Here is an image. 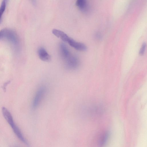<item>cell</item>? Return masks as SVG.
I'll return each instance as SVG.
<instances>
[{
	"mask_svg": "<svg viewBox=\"0 0 147 147\" xmlns=\"http://www.w3.org/2000/svg\"><path fill=\"white\" fill-rule=\"evenodd\" d=\"M67 42L72 47L78 51H85L87 49V47L85 44L77 42L71 38H69Z\"/></svg>",
	"mask_w": 147,
	"mask_h": 147,
	"instance_id": "5b68a950",
	"label": "cell"
},
{
	"mask_svg": "<svg viewBox=\"0 0 147 147\" xmlns=\"http://www.w3.org/2000/svg\"><path fill=\"white\" fill-rule=\"evenodd\" d=\"M59 51L62 59L64 61L71 55L68 48L63 43H61L59 46Z\"/></svg>",
	"mask_w": 147,
	"mask_h": 147,
	"instance_id": "8992f818",
	"label": "cell"
},
{
	"mask_svg": "<svg viewBox=\"0 0 147 147\" xmlns=\"http://www.w3.org/2000/svg\"><path fill=\"white\" fill-rule=\"evenodd\" d=\"M146 47V43L144 42L143 43L139 51V53L140 55H143L144 53Z\"/></svg>",
	"mask_w": 147,
	"mask_h": 147,
	"instance_id": "8fae6325",
	"label": "cell"
},
{
	"mask_svg": "<svg viewBox=\"0 0 147 147\" xmlns=\"http://www.w3.org/2000/svg\"><path fill=\"white\" fill-rule=\"evenodd\" d=\"M2 111L5 119L12 128L13 131L18 138L26 145L29 146L28 143L24 137L20 130L14 122L10 112L4 107L2 108Z\"/></svg>",
	"mask_w": 147,
	"mask_h": 147,
	"instance_id": "6da1fadb",
	"label": "cell"
},
{
	"mask_svg": "<svg viewBox=\"0 0 147 147\" xmlns=\"http://www.w3.org/2000/svg\"><path fill=\"white\" fill-rule=\"evenodd\" d=\"M10 81H9L6 82H5L3 85V89L4 91H5L6 90V86L10 82Z\"/></svg>",
	"mask_w": 147,
	"mask_h": 147,
	"instance_id": "7c38bea8",
	"label": "cell"
},
{
	"mask_svg": "<svg viewBox=\"0 0 147 147\" xmlns=\"http://www.w3.org/2000/svg\"><path fill=\"white\" fill-rule=\"evenodd\" d=\"M7 40L16 46L18 44V40L16 33L11 29L5 28L0 30V40Z\"/></svg>",
	"mask_w": 147,
	"mask_h": 147,
	"instance_id": "7a4b0ae2",
	"label": "cell"
},
{
	"mask_svg": "<svg viewBox=\"0 0 147 147\" xmlns=\"http://www.w3.org/2000/svg\"><path fill=\"white\" fill-rule=\"evenodd\" d=\"M76 5L80 10L83 12H86L88 9V4L86 0H78L76 2Z\"/></svg>",
	"mask_w": 147,
	"mask_h": 147,
	"instance_id": "ba28073f",
	"label": "cell"
},
{
	"mask_svg": "<svg viewBox=\"0 0 147 147\" xmlns=\"http://www.w3.org/2000/svg\"><path fill=\"white\" fill-rule=\"evenodd\" d=\"M7 1L3 0L1 4L0 7V21L6 7Z\"/></svg>",
	"mask_w": 147,
	"mask_h": 147,
	"instance_id": "30bf717a",
	"label": "cell"
},
{
	"mask_svg": "<svg viewBox=\"0 0 147 147\" xmlns=\"http://www.w3.org/2000/svg\"><path fill=\"white\" fill-rule=\"evenodd\" d=\"M37 53L38 57L42 61L48 62L51 60V56L44 48L39 47Z\"/></svg>",
	"mask_w": 147,
	"mask_h": 147,
	"instance_id": "52a82bcc",
	"label": "cell"
},
{
	"mask_svg": "<svg viewBox=\"0 0 147 147\" xmlns=\"http://www.w3.org/2000/svg\"><path fill=\"white\" fill-rule=\"evenodd\" d=\"M63 61L65 67L69 70H75L78 68L79 65V61L78 58L72 54Z\"/></svg>",
	"mask_w": 147,
	"mask_h": 147,
	"instance_id": "277c9868",
	"label": "cell"
},
{
	"mask_svg": "<svg viewBox=\"0 0 147 147\" xmlns=\"http://www.w3.org/2000/svg\"><path fill=\"white\" fill-rule=\"evenodd\" d=\"M109 131L105 132L103 135L99 147H105L107 144L110 136Z\"/></svg>",
	"mask_w": 147,
	"mask_h": 147,
	"instance_id": "9c48e42d",
	"label": "cell"
},
{
	"mask_svg": "<svg viewBox=\"0 0 147 147\" xmlns=\"http://www.w3.org/2000/svg\"><path fill=\"white\" fill-rule=\"evenodd\" d=\"M47 88L45 86L39 87L34 95L32 103V107L33 109L37 108L43 99L46 93Z\"/></svg>",
	"mask_w": 147,
	"mask_h": 147,
	"instance_id": "3957f363",
	"label": "cell"
}]
</instances>
